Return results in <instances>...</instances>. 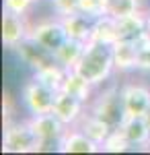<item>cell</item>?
<instances>
[{
	"label": "cell",
	"instance_id": "1",
	"mask_svg": "<svg viewBox=\"0 0 150 155\" xmlns=\"http://www.w3.org/2000/svg\"><path fill=\"white\" fill-rule=\"evenodd\" d=\"M76 72H80L82 77L91 85H101L111 77V72L115 71V62H113V52L111 46L105 44H86V50L82 54L80 62L76 64Z\"/></svg>",
	"mask_w": 150,
	"mask_h": 155
},
{
	"label": "cell",
	"instance_id": "2",
	"mask_svg": "<svg viewBox=\"0 0 150 155\" xmlns=\"http://www.w3.org/2000/svg\"><path fill=\"white\" fill-rule=\"evenodd\" d=\"M2 151H6V153H37V151H41V141L29 120L27 122H6Z\"/></svg>",
	"mask_w": 150,
	"mask_h": 155
},
{
	"label": "cell",
	"instance_id": "3",
	"mask_svg": "<svg viewBox=\"0 0 150 155\" xmlns=\"http://www.w3.org/2000/svg\"><path fill=\"white\" fill-rule=\"evenodd\" d=\"M91 112L92 116H97L99 120L107 122L111 128H119L123 124V120L127 118L126 107H123V99H121V91L111 87L105 89L103 93L95 97V101L91 104Z\"/></svg>",
	"mask_w": 150,
	"mask_h": 155
},
{
	"label": "cell",
	"instance_id": "4",
	"mask_svg": "<svg viewBox=\"0 0 150 155\" xmlns=\"http://www.w3.org/2000/svg\"><path fill=\"white\" fill-rule=\"evenodd\" d=\"M56 93L58 91L45 87L43 83H39L37 79H31L29 83H25L21 97H23V104L29 110V114L37 116V114H47V112L54 110Z\"/></svg>",
	"mask_w": 150,
	"mask_h": 155
},
{
	"label": "cell",
	"instance_id": "5",
	"mask_svg": "<svg viewBox=\"0 0 150 155\" xmlns=\"http://www.w3.org/2000/svg\"><path fill=\"white\" fill-rule=\"evenodd\" d=\"M31 126L33 130L37 132L39 141H41V149L45 147H60V141L62 137L66 134L70 126H66L62 120L54 114V112H47V114H37V116H31Z\"/></svg>",
	"mask_w": 150,
	"mask_h": 155
},
{
	"label": "cell",
	"instance_id": "6",
	"mask_svg": "<svg viewBox=\"0 0 150 155\" xmlns=\"http://www.w3.org/2000/svg\"><path fill=\"white\" fill-rule=\"evenodd\" d=\"M31 37H33L35 41H39L41 46H45L47 50L56 52L64 44V39L68 35L64 31L62 19L56 15L54 19H41V21L33 23V27H31Z\"/></svg>",
	"mask_w": 150,
	"mask_h": 155
},
{
	"label": "cell",
	"instance_id": "7",
	"mask_svg": "<svg viewBox=\"0 0 150 155\" xmlns=\"http://www.w3.org/2000/svg\"><path fill=\"white\" fill-rule=\"evenodd\" d=\"M14 50H17L19 58L23 60L25 64H29L33 71H41V68H45V66L58 64V62H56V54H54L52 50H47L45 46H41L39 41H35L31 35L27 37V39H23Z\"/></svg>",
	"mask_w": 150,
	"mask_h": 155
},
{
	"label": "cell",
	"instance_id": "8",
	"mask_svg": "<svg viewBox=\"0 0 150 155\" xmlns=\"http://www.w3.org/2000/svg\"><path fill=\"white\" fill-rule=\"evenodd\" d=\"M31 27L27 15H17V12L4 11L2 15V41L6 48H17L23 39L31 35Z\"/></svg>",
	"mask_w": 150,
	"mask_h": 155
},
{
	"label": "cell",
	"instance_id": "9",
	"mask_svg": "<svg viewBox=\"0 0 150 155\" xmlns=\"http://www.w3.org/2000/svg\"><path fill=\"white\" fill-rule=\"evenodd\" d=\"M127 116H146L150 107V87L144 83H126L119 87Z\"/></svg>",
	"mask_w": 150,
	"mask_h": 155
},
{
	"label": "cell",
	"instance_id": "10",
	"mask_svg": "<svg viewBox=\"0 0 150 155\" xmlns=\"http://www.w3.org/2000/svg\"><path fill=\"white\" fill-rule=\"evenodd\" d=\"M84 106H86V101H82L80 97L70 95V93H66V91L60 89L58 93H56V101H54V110H52V112H54L66 126H76L82 120V116L86 114V112H84Z\"/></svg>",
	"mask_w": 150,
	"mask_h": 155
},
{
	"label": "cell",
	"instance_id": "11",
	"mask_svg": "<svg viewBox=\"0 0 150 155\" xmlns=\"http://www.w3.org/2000/svg\"><path fill=\"white\" fill-rule=\"evenodd\" d=\"M119 130L126 134L132 147H148L150 145V124L146 116H127Z\"/></svg>",
	"mask_w": 150,
	"mask_h": 155
},
{
	"label": "cell",
	"instance_id": "12",
	"mask_svg": "<svg viewBox=\"0 0 150 155\" xmlns=\"http://www.w3.org/2000/svg\"><path fill=\"white\" fill-rule=\"evenodd\" d=\"M58 151L62 153H97V151H101V147L91 141L84 132L76 126V128H72V130H66V134L62 137V141H60V147Z\"/></svg>",
	"mask_w": 150,
	"mask_h": 155
},
{
	"label": "cell",
	"instance_id": "13",
	"mask_svg": "<svg viewBox=\"0 0 150 155\" xmlns=\"http://www.w3.org/2000/svg\"><path fill=\"white\" fill-rule=\"evenodd\" d=\"M117 33L119 39H126V41H140L146 33V15L142 11L134 12V15H127L117 19Z\"/></svg>",
	"mask_w": 150,
	"mask_h": 155
},
{
	"label": "cell",
	"instance_id": "14",
	"mask_svg": "<svg viewBox=\"0 0 150 155\" xmlns=\"http://www.w3.org/2000/svg\"><path fill=\"white\" fill-rule=\"evenodd\" d=\"M117 39H119V33H117V19L111 17L109 12L95 19L92 21V31H91V39L92 44H105V46H113Z\"/></svg>",
	"mask_w": 150,
	"mask_h": 155
},
{
	"label": "cell",
	"instance_id": "15",
	"mask_svg": "<svg viewBox=\"0 0 150 155\" xmlns=\"http://www.w3.org/2000/svg\"><path fill=\"white\" fill-rule=\"evenodd\" d=\"M84 50H86V41L66 37V39H64V44L54 52V54H56V62H58L62 68L72 71V68H76V64L80 62Z\"/></svg>",
	"mask_w": 150,
	"mask_h": 155
},
{
	"label": "cell",
	"instance_id": "16",
	"mask_svg": "<svg viewBox=\"0 0 150 155\" xmlns=\"http://www.w3.org/2000/svg\"><path fill=\"white\" fill-rule=\"evenodd\" d=\"M113 52V62H115V71L127 72L138 68V48L134 41H126V39H117L111 46Z\"/></svg>",
	"mask_w": 150,
	"mask_h": 155
},
{
	"label": "cell",
	"instance_id": "17",
	"mask_svg": "<svg viewBox=\"0 0 150 155\" xmlns=\"http://www.w3.org/2000/svg\"><path fill=\"white\" fill-rule=\"evenodd\" d=\"M62 25H64V31L66 35L72 39H80L86 41L91 39V31H92V19L82 15V12H74V15H66V17H60Z\"/></svg>",
	"mask_w": 150,
	"mask_h": 155
},
{
	"label": "cell",
	"instance_id": "18",
	"mask_svg": "<svg viewBox=\"0 0 150 155\" xmlns=\"http://www.w3.org/2000/svg\"><path fill=\"white\" fill-rule=\"evenodd\" d=\"M76 126H78V128H80V130L84 132L91 141H95L99 147L107 141V137L111 134V130H115V128H111L107 122L99 120L97 116H92L91 112H89V114H84V116H82V120L76 124Z\"/></svg>",
	"mask_w": 150,
	"mask_h": 155
},
{
	"label": "cell",
	"instance_id": "19",
	"mask_svg": "<svg viewBox=\"0 0 150 155\" xmlns=\"http://www.w3.org/2000/svg\"><path fill=\"white\" fill-rule=\"evenodd\" d=\"M95 85H91L80 72H76L74 68L72 71H66V79H64V85H62V91H66L70 95L80 97L82 101H89L91 99V91Z\"/></svg>",
	"mask_w": 150,
	"mask_h": 155
},
{
	"label": "cell",
	"instance_id": "20",
	"mask_svg": "<svg viewBox=\"0 0 150 155\" xmlns=\"http://www.w3.org/2000/svg\"><path fill=\"white\" fill-rule=\"evenodd\" d=\"M33 79H37L39 83H43L54 91H60L64 85V79H66V68H62L60 64H52V66L41 68V71H35Z\"/></svg>",
	"mask_w": 150,
	"mask_h": 155
},
{
	"label": "cell",
	"instance_id": "21",
	"mask_svg": "<svg viewBox=\"0 0 150 155\" xmlns=\"http://www.w3.org/2000/svg\"><path fill=\"white\" fill-rule=\"evenodd\" d=\"M132 147V143L126 139V134L115 128V130H111V134L107 137V141L101 145V151H107V153H123Z\"/></svg>",
	"mask_w": 150,
	"mask_h": 155
},
{
	"label": "cell",
	"instance_id": "22",
	"mask_svg": "<svg viewBox=\"0 0 150 155\" xmlns=\"http://www.w3.org/2000/svg\"><path fill=\"white\" fill-rule=\"evenodd\" d=\"M138 11H142V2L140 0H111L109 2V15L115 17V19L134 15Z\"/></svg>",
	"mask_w": 150,
	"mask_h": 155
},
{
	"label": "cell",
	"instance_id": "23",
	"mask_svg": "<svg viewBox=\"0 0 150 155\" xmlns=\"http://www.w3.org/2000/svg\"><path fill=\"white\" fill-rule=\"evenodd\" d=\"M80 12L95 21L109 12V4L105 0H80Z\"/></svg>",
	"mask_w": 150,
	"mask_h": 155
},
{
	"label": "cell",
	"instance_id": "24",
	"mask_svg": "<svg viewBox=\"0 0 150 155\" xmlns=\"http://www.w3.org/2000/svg\"><path fill=\"white\" fill-rule=\"evenodd\" d=\"M138 48V71H150V35L136 41Z\"/></svg>",
	"mask_w": 150,
	"mask_h": 155
},
{
	"label": "cell",
	"instance_id": "25",
	"mask_svg": "<svg viewBox=\"0 0 150 155\" xmlns=\"http://www.w3.org/2000/svg\"><path fill=\"white\" fill-rule=\"evenodd\" d=\"M39 0H4V11L17 12V15H29L37 6Z\"/></svg>",
	"mask_w": 150,
	"mask_h": 155
},
{
	"label": "cell",
	"instance_id": "26",
	"mask_svg": "<svg viewBox=\"0 0 150 155\" xmlns=\"http://www.w3.org/2000/svg\"><path fill=\"white\" fill-rule=\"evenodd\" d=\"M52 6L58 17H66V15L80 12V0H52Z\"/></svg>",
	"mask_w": 150,
	"mask_h": 155
},
{
	"label": "cell",
	"instance_id": "27",
	"mask_svg": "<svg viewBox=\"0 0 150 155\" xmlns=\"http://www.w3.org/2000/svg\"><path fill=\"white\" fill-rule=\"evenodd\" d=\"M2 110H4V122H8V118H11V114H12V106H11V97L8 95H4Z\"/></svg>",
	"mask_w": 150,
	"mask_h": 155
},
{
	"label": "cell",
	"instance_id": "28",
	"mask_svg": "<svg viewBox=\"0 0 150 155\" xmlns=\"http://www.w3.org/2000/svg\"><path fill=\"white\" fill-rule=\"evenodd\" d=\"M146 33L150 35V12L146 15Z\"/></svg>",
	"mask_w": 150,
	"mask_h": 155
},
{
	"label": "cell",
	"instance_id": "29",
	"mask_svg": "<svg viewBox=\"0 0 150 155\" xmlns=\"http://www.w3.org/2000/svg\"><path fill=\"white\" fill-rule=\"evenodd\" d=\"M146 120H148V124H150V107H148V112H146Z\"/></svg>",
	"mask_w": 150,
	"mask_h": 155
},
{
	"label": "cell",
	"instance_id": "30",
	"mask_svg": "<svg viewBox=\"0 0 150 155\" xmlns=\"http://www.w3.org/2000/svg\"><path fill=\"white\" fill-rule=\"evenodd\" d=\"M105 2H107V4H109V2H111V0H105Z\"/></svg>",
	"mask_w": 150,
	"mask_h": 155
}]
</instances>
